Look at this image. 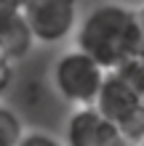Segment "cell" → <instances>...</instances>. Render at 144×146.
<instances>
[{"instance_id":"1","label":"cell","mask_w":144,"mask_h":146,"mask_svg":"<svg viewBox=\"0 0 144 146\" xmlns=\"http://www.w3.org/2000/svg\"><path fill=\"white\" fill-rule=\"evenodd\" d=\"M80 53L96 61L104 72L117 69L131 58H141L144 24L136 8L120 3H101L91 8L75 35Z\"/></svg>"},{"instance_id":"2","label":"cell","mask_w":144,"mask_h":146,"mask_svg":"<svg viewBox=\"0 0 144 146\" xmlns=\"http://www.w3.org/2000/svg\"><path fill=\"white\" fill-rule=\"evenodd\" d=\"M94 109L109 119L125 135L128 143H139L144 135V93L128 88L112 72H104L101 88L96 93Z\"/></svg>"},{"instance_id":"3","label":"cell","mask_w":144,"mask_h":146,"mask_svg":"<svg viewBox=\"0 0 144 146\" xmlns=\"http://www.w3.org/2000/svg\"><path fill=\"white\" fill-rule=\"evenodd\" d=\"M51 80H54L56 93L64 101H70L75 106H94L96 93L101 88V80H104V69L91 61L86 53L80 50H67L56 58L54 72H51Z\"/></svg>"},{"instance_id":"4","label":"cell","mask_w":144,"mask_h":146,"mask_svg":"<svg viewBox=\"0 0 144 146\" xmlns=\"http://www.w3.org/2000/svg\"><path fill=\"white\" fill-rule=\"evenodd\" d=\"M32 40L54 45L64 40L78 24V0H29L21 8Z\"/></svg>"},{"instance_id":"5","label":"cell","mask_w":144,"mask_h":146,"mask_svg":"<svg viewBox=\"0 0 144 146\" xmlns=\"http://www.w3.org/2000/svg\"><path fill=\"white\" fill-rule=\"evenodd\" d=\"M67 146H131L117 127L94 106L75 109L67 119Z\"/></svg>"},{"instance_id":"6","label":"cell","mask_w":144,"mask_h":146,"mask_svg":"<svg viewBox=\"0 0 144 146\" xmlns=\"http://www.w3.org/2000/svg\"><path fill=\"white\" fill-rule=\"evenodd\" d=\"M32 35L27 29V24L21 19V11L16 8H5L0 11V53L8 61H21L24 56L32 50Z\"/></svg>"},{"instance_id":"7","label":"cell","mask_w":144,"mask_h":146,"mask_svg":"<svg viewBox=\"0 0 144 146\" xmlns=\"http://www.w3.org/2000/svg\"><path fill=\"white\" fill-rule=\"evenodd\" d=\"M24 133L21 119L8 106H0V146H16Z\"/></svg>"},{"instance_id":"8","label":"cell","mask_w":144,"mask_h":146,"mask_svg":"<svg viewBox=\"0 0 144 146\" xmlns=\"http://www.w3.org/2000/svg\"><path fill=\"white\" fill-rule=\"evenodd\" d=\"M112 74L117 80H123L128 88L144 93V58H131V61L120 64L117 69H112Z\"/></svg>"},{"instance_id":"9","label":"cell","mask_w":144,"mask_h":146,"mask_svg":"<svg viewBox=\"0 0 144 146\" xmlns=\"http://www.w3.org/2000/svg\"><path fill=\"white\" fill-rule=\"evenodd\" d=\"M16 146H62L54 135L48 133H40V130H32V133H21V138Z\"/></svg>"},{"instance_id":"10","label":"cell","mask_w":144,"mask_h":146,"mask_svg":"<svg viewBox=\"0 0 144 146\" xmlns=\"http://www.w3.org/2000/svg\"><path fill=\"white\" fill-rule=\"evenodd\" d=\"M11 80H13V64L0 53V96L5 93V88L11 85Z\"/></svg>"},{"instance_id":"11","label":"cell","mask_w":144,"mask_h":146,"mask_svg":"<svg viewBox=\"0 0 144 146\" xmlns=\"http://www.w3.org/2000/svg\"><path fill=\"white\" fill-rule=\"evenodd\" d=\"M27 3H29V0H0V11H5V8H16V11H21Z\"/></svg>"}]
</instances>
